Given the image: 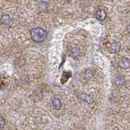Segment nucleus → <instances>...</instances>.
<instances>
[{
    "mask_svg": "<svg viewBox=\"0 0 130 130\" xmlns=\"http://www.w3.org/2000/svg\"><path fill=\"white\" fill-rule=\"evenodd\" d=\"M80 98L82 99L84 101L86 102L87 103H93V98L90 96V95H89V94H86V93H81L80 94Z\"/></svg>",
    "mask_w": 130,
    "mask_h": 130,
    "instance_id": "obj_9",
    "label": "nucleus"
},
{
    "mask_svg": "<svg viewBox=\"0 0 130 130\" xmlns=\"http://www.w3.org/2000/svg\"><path fill=\"white\" fill-rule=\"evenodd\" d=\"M30 32V36L31 38L34 42H37V43H41L43 42L47 38V32L43 29L42 28H32L29 31Z\"/></svg>",
    "mask_w": 130,
    "mask_h": 130,
    "instance_id": "obj_1",
    "label": "nucleus"
},
{
    "mask_svg": "<svg viewBox=\"0 0 130 130\" xmlns=\"http://www.w3.org/2000/svg\"><path fill=\"white\" fill-rule=\"evenodd\" d=\"M114 83L117 87H122L125 84V78L123 76H117L114 79Z\"/></svg>",
    "mask_w": 130,
    "mask_h": 130,
    "instance_id": "obj_4",
    "label": "nucleus"
},
{
    "mask_svg": "<svg viewBox=\"0 0 130 130\" xmlns=\"http://www.w3.org/2000/svg\"><path fill=\"white\" fill-rule=\"evenodd\" d=\"M63 1H68V0H63Z\"/></svg>",
    "mask_w": 130,
    "mask_h": 130,
    "instance_id": "obj_14",
    "label": "nucleus"
},
{
    "mask_svg": "<svg viewBox=\"0 0 130 130\" xmlns=\"http://www.w3.org/2000/svg\"><path fill=\"white\" fill-rule=\"evenodd\" d=\"M120 49H121V45L120 42H115L110 43L108 45V51L110 53H111V54H116V53L120 52Z\"/></svg>",
    "mask_w": 130,
    "mask_h": 130,
    "instance_id": "obj_2",
    "label": "nucleus"
},
{
    "mask_svg": "<svg viewBox=\"0 0 130 130\" xmlns=\"http://www.w3.org/2000/svg\"><path fill=\"white\" fill-rule=\"evenodd\" d=\"M85 77L86 79H91L92 77L93 76V72L92 70H90V69H87V70H85V74H84Z\"/></svg>",
    "mask_w": 130,
    "mask_h": 130,
    "instance_id": "obj_10",
    "label": "nucleus"
},
{
    "mask_svg": "<svg viewBox=\"0 0 130 130\" xmlns=\"http://www.w3.org/2000/svg\"><path fill=\"white\" fill-rule=\"evenodd\" d=\"M51 105L54 109L59 110L61 107H62V102H61L59 98L55 97V98H53V99L51 100Z\"/></svg>",
    "mask_w": 130,
    "mask_h": 130,
    "instance_id": "obj_3",
    "label": "nucleus"
},
{
    "mask_svg": "<svg viewBox=\"0 0 130 130\" xmlns=\"http://www.w3.org/2000/svg\"><path fill=\"white\" fill-rule=\"evenodd\" d=\"M1 22L3 24H5V25H9V24L11 23V19L10 17V15L7 14L3 15L1 17Z\"/></svg>",
    "mask_w": 130,
    "mask_h": 130,
    "instance_id": "obj_8",
    "label": "nucleus"
},
{
    "mask_svg": "<svg viewBox=\"0 0 130 130\" xmlns=\"http://www.w3.org/2000/svg\"><path fill=\"white\" fill-rule=\"evenodd\" d=\"M51 0H41V2L43 3H48Z\"/></svg>",
    "mask_w": 130,
    "mask_h": 130,
    "instance_id": "obj_12",
    "label": "nucleus"
},
{
    "mask_svg": "<svg viewBox=\"0 0 130 130\" xmlns=\"http://www.w3.org/2000/svg\"><path fill=\"white\" fill-rule=\"evenodd\" d=\"M127 30H128V32L130 34V24L128 25V27H127Z\"/></svg>",
    "mask_w": 130,
    "mask_h": 130,
    "instance_id": "obj_13",
    "label": "nucleus"
},
{
    "mask_svg": "<svg viewBox=\"0 0 130 130\" xmlns=\"http://www.w3.org/2000/svg\"><path fill=\"white\" fill-rule=\"evenodd\" d=\"M69 55H70V56L72 57V58H76V57H78L80 55V48L77 46L72 47L70 50V51H69Z\"/></svg>",
    "mask_w": 130,
    "mask_h": 130,
    "instance_id": "obj_7",
    "label": "nucleus"
},
{
    "mask_svg": "<svg viewBox=\"0 0 130 130\" xmlns=\"http://www.w3.org/2000/svg\"><path fill=\"white\" fill-rule=\"evenodd\" d=\"M120 67L123 69H128L130 68V59L128 58H123L119 63Z\"/></svg>",
    "mask_w": 130,
    "mask_h": 130,
    "instance_id": "obj_6",
    "label": "nucleus"
},
{
    "mask_svg": "<svg viewBox=\"0 0 130 130\" xmlns=\"http://www.w3.org/2000/svg\"><path fill=\"white\" fill-rule=\"evenodd\" d=\"M96 18L99 21H103L107 17V12H106L103 9H99L96 11Z\"/></svg>",
    "mask_w": 130,
    "mask_h": 130,
    "instance_id": "obj_5",
    "label": "nucleus"
},
{
    "mask_svg": "<svg viewBox=\"0 0 130 130\" xmlns=\"http://www.w3.org/2000/svg\"><path fill=\"white\" fill-rule=\"evenodd\" d=\"M4 125H5V120L3 117L0 116V129L3 128L4 127Z\"/></svg>",
    "mask_w": 130,
    "mask_h": 130,
    "instance_id": "obj_11",
    "label": "nucleus"
}]
</instances>
